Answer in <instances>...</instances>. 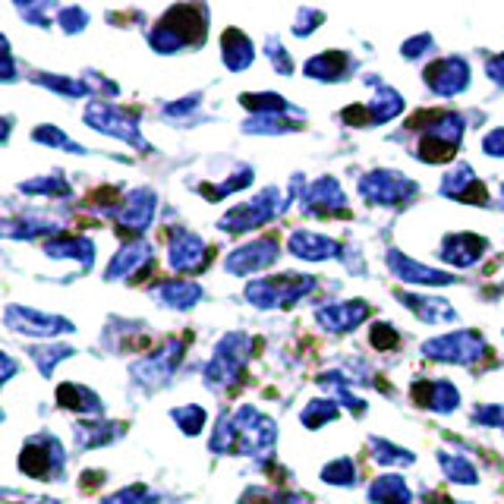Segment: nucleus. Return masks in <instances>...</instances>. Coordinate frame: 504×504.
Returning <instances> with one entry per match:
<instances>
[{
  "mask_svg": "<svg viewBox=\"0 0 504 504\" xmlns=\"http://www.w3.org/2000/svg\"><path fill=\"white\" fill-rule=\"evenodd\" d=\"M206 41V7H171L164 20L148 32V45L158 54H177Z\"/></svg>",
  "mask_w": 504,
  "mask_h": 504,
  "instance_id": "obj_1",
  "label": "nucleus"
},
{
  "mask_svg": "<svg viewBox=\"0 0 504 504\" xmlns=\"http://www.w3.org/2000/svg\"><path fill=\"white\" fill-rule=\"evenodd\" d=\"M425 123H413L423 126V139L416 146V158L425 164H445L454 158L460 146V136H464V117L460 113H419Z\"/></svg>",
  "mask_w": 504,
  "mask_h": 504,
  "instance_id": "obj_2",
  "label": "nucleus"
},
{
  "mask_svg": "<svg viewBox=\"0 0 504 504\" xmlns=\"http://www.w3.org/2000/svg\"><path fill=\"white\" fill-rule=\"evenodd\" d=\"M252 353V338L243 332H231L218 340L214 347L212 363L206 365V385L212 391H227L231 385H237L239 375H243L246 363H249Z\"/></svg>",
  "mask_w": 504,
  "mask_h": 504,
  "instance_id": "obj_3",
  "label": "nucleus"
},
{
  "mask_svg": "<svg viewBox=\"0 0 504 504\" xmlns=\"http://www.w3.org/2000/svg\"><path fill=\"white\" fill-rule=\"evenodd\" d=\"M233 435H237V454H246V458H268L278 441V423L268 419L262 410L256 407H239L231 416Z\"/></svg>",
  "mask_w": 504,
  "mask_h": 504,
  "instance_id": "obj_4",
  "label": "nucleus"
},
{
  "mask_svg": "<svg viewBox=\"0 0 504 504\" xmlns=\"http://www.w3.org/2000/svg\"><path fill=\"white\" fill-rule=\"evenodd\" d=\"M315 290V278L312 274H281V278H259L246 284V299L259 309H287L299 297Z\"/></svg>",
  "mask_w": 504,
  "mask_h": 504,
  "instance_id": "obj_5",
  "label": "nucleus"
},
{
  "mask_svg": "<svg viewBox=\"0 0 504 504\" xmlns=\"http://www.w3.org/2000/svg\"><path fill=\"white\" fill-rule=\"evenodd\" d=\"M284 193H281L278 186H268V189H262L256 199L243 202V206L231 208V212L224 214V218L218 221V227L224 233H246V231H256V227L268 224V221H274L281 212L287 208Z\"/></svg>",
  "mask_w": 504,
  "mask_h": 504,
  "instance_id": "obj_6",
  "label": "nucleus"
},
{
  "mask_svg": "<svg viewBox=\"0 0 504 504\" xmlns=\"http://www.w3.org/2000/svg\"><path fill=\"white\" fill-rule=\"evenodd\" d=\"M67 466V454L60 448V441L51 435V432H38L22 445L20 454V470L32 479H41V483H51V479H60Z\"/></svg>",
  "mask_w": 504,
  "mask_h": 504,
  "instance_id": "obj_7",
  "label": "nucleus"
},
{
  "mask_svg": "<svg viewBox=\"0 0 504 504\" xmlns=\"http://www.w3.org/2000/svg\"><path fill=\"white\" fill-rule=\"evenodd\" d=\"M359 196L372 206H404L416 196V183L391 171H372L359 180Z\"/></svg>",
  "mask_w": 504,
  "mask_h": 504,
  "instance_id": "obj_8",
  "label": "nucleus"
},
{
  "mask_svg": "<svg viewBox=\"0 0 504 504\" xmlns=\"http://www.w3.org/2000/svg\"><path fill=\"white\" fill-rule=\"evenodd\" d=\"M423 353L429 359H441V363L470 365L485 353V340H483V334H476V332H451L435 340H425Z\"/></svg>",
  "mask_w": 504,
  "mask_h": 504,
  "instance_id": "obj_9",
  "label": "nucleus"
},
{
  "mask_svg": "<svg viewBox=\"0 0 504 504\" xmlns=\"http://www.w3.org/2000/svg\"><path fill=\"white\" fill-rule=\"evenodd\" d=\"M86 123L92 126V130H98V133L113 136V139H123L136 148H148V142L142 139L136 120L120 111V107L107 105V101H92V105L86 107Z\"/></svg>",
  "mask_w": 504,
  "mask_h": 504,
  "instance_id": "obj_10",
  "label": "nucleus"
},
{
  "mask_svg": "<svg viewBox=\"0 0 504 504\" xmlns=\"http://www.w3.org/2000/svg\"><path fill=\"white\" fill-rule=\"evenodd\" d=\"M183 344H186V340L167 338L161 350H155L152 357L139 359V363L130 369V372H133V378H136V385H142V388L167 385V378L173 375V369H177L180 359H183Z\"/></svg>",
  "mask_w": 504,
  "mask_h": 504,
  "instance_id": "obj_11",
  "label": "nucleus"
},
{
  "mask_svg": "<svg viewBox=\"0 0 504 504\" xmlns=\"http://www.w3.org/2000/svg\"><path fill=\"white\" fill-rule=\"evenodd\" d=\"M4 322H7L10 332L35 334V338H57V334H73L76 332V325L70 319L45 315V312L26 309V306H7Z\"/></svg>",
  "mask_w": 504,
  "mask_h": 504,
  "instance_id": "obj_12",
  "label": "nucleus"
},
{
  "mask_svg": "<svg viewBox=\"0 0 504 504\" xmlns=\"http://www.w3.org/2000/svg\"><path fill=\"white\" fill-rule=\"evenodd\" d=\"M278 256H281L278 239H274V237H259V239H252V243L239 246V249H233L231 256L224 259V272L243 278V274L262 272V268L274 265V262H278Z\"/></svg>",
  "mask_w": 504,
  "mask_h": 504,
  "instance_id": "obj_13",
  "label": "nucleus"
},
{
  "mask_svg": "<svg viewBox=\"0 0 504 504\" xmlns=\"http://www.w3.org/2000/svg\"><path fill=\"white\" fill-rule=\"evenodd\" d=\"M425 86L441 98H454L470 86V67L464 57H441L425 67Z\"/></svg>",
  "mask_w": 504,
  "mask_h": 504,
  "instance_id": "obj_14",
  "label": "nucleus"
},
{
  "mask_svg": "<svg viewBox=\"0 0 504 504\" xmlns=\"http://www.w3.org/2000/svg\"><path fill=\"white\" fill-rule=\"evenodd\" d=\"M173 272L193 274L208 265V243L193 231H173L171 233V252H167Z\"/></svg>",
  "mask_w": 504,
  "mask_h": 504,
  "instance_id": "obj_15",
  "label": "nucleus"
},
{
  "mask_svg": "<svg viewBox=\"0 0 504 504\" xmlns=\"http://www.w3.org/2000/svg\"><path fill=\"white\" fill-rule=\"evenodd\" d=\"M111 218H117L120 227H130L133 233H142L155 218V193L146 189V186L130 189V193L113 206Z\"/></svg>",
  "mask_w": 504,
  "mask_h": 504,
  "instance_id": "obj_16",
  "label": "nucleus"
},
{
  "mask_svg": "<svg viewBox=\"0 0 504 504\" xmlns=\"http://www.w3.org/2000/svg\"><path fill=\"white\" fill-rule=\"evenodd\" d=\"M303 212L312 218H334V214H347L344 189L334 177H322L319 183L309 186V193L303 196Z\"/></svg>",
  "mask_w": 504,
  "mask_h": 504,
  "instance_id": "obj_17",
  "label": "nucleus"
},
{
  "mask_svg": "<svg viewBox=\"0 0 504 504\" xmlns=\"http://www.w3.org/2000/svg\"><path fill=\"white\" fill-rule=\"evenodd\" d=\"M365 319H369V306H365L363 299H353V303H328L315 309V322L332 334L353 332V328L363 325Z\"/></svg>",
  "mask_w": 504,
  "mask_h": 504,
  "instance_id": "obj_18",
  "label": "nucleus"
},
{
  "mask_svg": "<svg viewBox=\"0 0 504 504\" xmlns=\"http://www.w3.org/2000/svg\"><path fill=\"white\" fill-rule=\"evenodd\" d=\"M287 249L306 262H328V259H344V246L332 237H322V233L312 231H293L287 239Z\"/></svg>",
  "mask_w": 504,
  "mask_h": 504,
  "instance_id": "obj_19",
  "label": "nucleus"
},
{
  "mask_svg": "<svg viewBox=\"0 0 504 504\" xmlns=\"http://www.w3.org/2000/svg\"><path fill=\"white\" fill-rule=\"evenodd\" d=\"M410 394L419 407H429V410H435V413H454L460 404V391L451 382H445V378H435V382L419 378Z\"/></svg>",
  "mask_w": 504,
  "mask_h": 504,
  "instance_id": "obj_20",
  "label": "nucleus"
},
{
  "mask_svg": "<svg viewBox=\"0 0 504 504\" xmlns=\"http://www.w3.org/2000/svg\"><path fill=\"white\" fill-rule=\"evenodd\" d=\"M388 265H391V272L398 274L400 281H407V284H419V287H448V284L454 281L448 272H438V268L419 265V262L407 259L404 252H398V249L388 252Z\"/></svg>",
  "mask_w": 504,
  "mask_h": 504,
  "instance_id": "obj_21",
  "label": "nucleus"
},
{
  "mask_svg": "<svg viewBox=\"0 0 504 504\" xmlns=\"http://www.w3.org/2000/svg\"><path fill=\"white\" fill-rule=\"evenodd\" d=\"M152 265V246L136 239V243H126L123 249L113 256V262L107 265L105 278L107 281H120V278H133V274L146 272Z\"/></svg>",
  "mask_w": 504,
  "mask_h": 504,
  "instance_id": "obj_22",
  "label": "nucleus"
},
{
  "mask_svg": "<svg viewBox=\"0 0 504 504\" xmlns=\"http://www.w3.org/2000/svg\"><path fill=\"white\" fill-rule=\"evenodd\" d=\"M441 196H448V199H460V202H473V206H485V189L479 186V180L470 164H458L451 173H445V180H441Z\"/></svg>",
  "mask_w": 504,
  "mask_h": 504,
  "instance_id": "obj_23",
  "label": "nucleus"
},
{
  "mask_svg": "<svg viewBox=\"0 0 504 504\" xmlns=\"http://www.w3.org/2000/svg\"><path fill=\"white\" fill-rule=\"evenodd\" d=\"M483 252H485V239L476 237V233H451V237H445V243H441V259L458 268L476 265V262L483 259Z\"/></svg>",
  "mask_w": 504,
  "mask_h": 504,
  "instance_id": "obj_24",
  "label": "nucleus"
},
{
  "mask_svg": "<svg viewBox=\"0 0 504 504\" xmlns=\"http://www.w3.org/2000/svg\"><path fill=\"white\" fill-rule=\"evenodd\" d=\"M350 70H357V63H353L350 54L325 51V54H319V57H312L309 63L303 67V73L309 76V80L340 82V80H347V76H350Z\"/></svg>",
  "mask_w": 504,
  "mask_h": 504,
  "instance_id": "obj_25",
  "label": "nucleus"
},
{
  "mask_svg": "<svg viewBox=\"0 0 504 504\" xmlns=\"http://www.w3.org/2000/svg\"><path fill=\"white\" fill-rule=\"evenodd\" d=\"M152 293L158 303L171 306V309H193V306L206 297V290H202L196 281H183V278L161 281V284L152 287Z\"/></svg>",
  "mask_w": 504,
  "mask_h": 504,
  "instance_id": "obj_26",
  "label": "nucleus"
},
{
  "mask_svg": "<svg viewBox=\"0 0 504 504\" xmlns=\"http://www.w3.org/2000/svg\"><path fill=\"white\" fill-rule=\"evenodd\" d=\"M398 299L410 312H416L419 322H429V325H441V322H458V309H454L448 299L416 297V293H398Z\"/></svg>",
  "mask_w": 504,
  "mask_h": 504,
  "instance_id": "obj_27",
  "label": "nucleus"
},
{
  "mask_svg": "<svg viewBox=\"0 0 504 504\" xmlns=\"http://www.w3.org/2000/svg\"><path fill=\"white\" fill-rule=\"evenodd\" d=\"M45 252L51 259H80L82 268H88L95 262V243L88 237H70V233H63V237L47 239Z\"/></svg>",
  "mask_w": 504,
  "mask_h": 504,
  "instance_id": "obj_28",
  "label": "nucleus"
},
{
  "mask_svg": "<svg viewBox=\"0 0 504 504\" xmlns=\"http://www.w3.org/2000/svg\"><path fill=\"white\" fill-rule=\"evenodd\" d=\"M221 47H224L221 60H224V67L233 70V73L246 70L252 60H256V45H252V41L246 38L239 29H227V32L221 35Z\"/></svg>",
  "mask_w": 504,
  "mask_h": 504,
  "instance_id": "obj_29",
  "label": "nucleus"
},
{
  "mask_svg": "<svg viewBox=\"0 0 504 504\" xmlns=\"http://www.w3.org/2000/svg\"><path fill=\"white\" fill-rule=\"evenodd\" d=\"M57 404L67 407V410L86 413V416H98L105 413V404L95 391H88L86 385H76V382H67V385L57 388Z\"/></svg>",
  "mask_w": 504,
  "mask_h": 504,
  "instance_id": "obj_30",
  "label": "nucleus"
},
{
  "mask_svg": "<svg viewBox=\"0 0 504 504\" xmlns=\"http://www.w3.org/2000/svg\"><path fill=\"white\" fill-rule=\"evenodd\" d=\"M365 498H369V504H410L413 491L404 476H378L372 479Z\"/></svg>",
  "mask_w": 504,
  "mask_h": 504,
  "instance_id": "obj_31",
  "label": "nucleus"
},
{
  "mask_svg": "<svg viewBox=\"0 0 504 504\" xmlns=\"http://www.w3.org/2000/svg\"><path fill=\"white\" fill-rule=\"evenodd\" d=\"M126 432L123 423H82L73 429L76 438V448L80 451H88V448H101V445H111L117 441L120 435Z\"/></svg>",
  "mask_w": 504,
  "mask_h": 504,
  "instance_id": "obj_32",
  "label": "nucleus"
},
{
  "mask_svg": "<svg viewBox=\"0 0 504 504\" xmlns=\"http://www.w3.org/2000/svg\"><path fill=\"white\" fill-rule=\"evenodd\" d=\"M363 111H365V123L369 126L388 123V120H394L404 111V98H400V92H394V88L378 86L375 98H372L369 105H363Z\"/></svg>",
  "mask_w": 504,
  "mask_h": 504,
  "instance_id": "obj_33",
  "label": "nucleus"
},
{
  "mask_svg": "<svg viewBox=\"0 0 504 504\" xmlns=\"http://www.w3.org/2000/svg\"><path fill=\"white\" fill-rule=\"evenodd\" d=\"M243 107L252 111V117H303V111H297L293 105H287V98L281 95H243Z\"/></svg>",
  "mask_w": 504,
  "mask_h": 504,
  "instance_id": "obj_34",
  "label": "nucleus"
},
{
  "mask_svg": "<svg viewBox=\"0 0 504 504\" xmlns=\"http://www.w3.org/2000/svg\"><path fill=\"white\" fill-rule=\"evenodd\" d=\"M438 464L445 470V476L458 485H476L479 483V473L464 454H448V451H438Z\"/></svg>",
  "mask_w": 504,
  "mask_h": 504,
  "instance_id": "obj_35",
  "label": "nucleus"
},
{
  "mask_svg": "<svg viewBox=\"0 0 504 504\" xmlns=\"http://www.w3.org/2000/svg\"><path fill=\"white\" fill-rule=\"evenodd\" d=\"M29 353H32V359H35V365H38L41 375L51 378L60 359H70L76 350H73V347H67V344H47V347H32Z\"/></svg>",
  "mask_w": 504,
  "mask_h": 504,
  "instance_id": "obj_36",
  "label": "nucleus"
},
{
  "mask_svg": "<svg viewBox=\"0 0 504 504\" xmlns=\"http://www.w3.org/2000/svg\"><path fill=\"white\" fill-rule=\"evenodd\" d=\"M20 193L26 196H70V183L60 173H45L29 183H20Z\"/></svg>",
  "mask_w": 504,
  "mask_h": 504,
  "instance_id": "obj_37",
  "label": "nucleus"
},
{
  "mask_svg": "<svg viewBox=\"0 0 504 504\" xmlns=\"http://www.w3.org/2000/svg\"><path fill=\"white\" fill-rule=\"evenodd\" d=\"M171 419L183 429V435H199V432L206 429L208 413H206V407H199V404H183V407H177V410H171Z\"/></svg>",
  "mask_w": 504,
  "mask_h": 504,
  "instance_id": "obj_38",
  "label": "nucleus"
},
{
  "mask_svg": "<svg viewBox=\"0 0 504 504\" xmlns=\"http://www.w3.org/2000/svg\"><path fill=\"white\" fill-rule=\"evenodd\" d=\"M322 479H325L328 485H340V489H353V485L359 483L357 479V464H353L350 458H338L332 460V464L322 470Z\"/></svg>",
  "mask_w": 504,
  "mask_h": 504,
  "instance_id": "obj_39",
  "label": "nucleus"
},
{
  "mask_svg": "<svg viewBox=\"0 0 504 504\" xmlns=\"http://www.w3.org/2000/svg\"><path fill=\"white\" fill-rule=\"evenodd\" d=\"M369 445H372V458H375L378 464H385V466H407V464H413V454L410 451H404V448L391 445V441H385V438H372Z\"/></svg>",
  "mask_w": 504,
  "mask_h": 504,
  "instance_id": "obj_40",
  "label": "nucleus"
},
{
  "mask_svg": "<svg viewBox=\"0 0 504 504\" xmlns=\"http://www.w3.org/2000/svg\"><path fill=\"white\" fill-rule=\"evenodd\" d=\"M299 419H303L306 429H319V425H325V423H332V419H338V404H334L332 398H328V400H309Z\"/></svg>",
  "mask_w": 504,
  "mask_h": 504,
  "instance_id": "obj_41",
  "label": "nucleus"
},
{
  "mask_svg": "<svg viewBox=\"0 0 504 504\" xmlns=\"http://www.w3.org/2000/svg\"><path fill=\"white\" fill-rule=\"evenodd\" d=\"M32 139L35 142H41V146H51V148H67V152H73V155H86V148L80 146V142H73L70 139L63 130H57V126H38L32 133Z\"/></svg>",
  "mask_w": 504,
  "mask_h": 504,
  "instance_id": "obj_42",
  "label": "nucleus"
},
{
  "mask_svg": "<svg viewBox=\"0 0 504 504\" xmlns=\"http://www.w3.org/2000/svg\"><path fill=\"white\" fill-rule=\"evenodd\" d=\"M243 130L246 133H256V136H278V133H290V130H297V123L287 117H252V120H246Z\"/></svg>",
  "mask_w": 504,
  "mask_h": 504,
  "instance_id": "obj_43",
  "label": "nucleus"
},
{
  "mask_svg": "<svg viewBox=\"0 0 504 504\" xmlns=\"http://www.w3.org/2000/svg\"><path fill=\"white\" fill-rule=\"evenodd\" d=\"M35 82L45 88H51V92H60V95H70V98H82V95H88V86L82 80H67V76H35Z\"/></svg>",
  "mask_w": 504,
  "mask_h": 504,
  "instance_id": "obj_44",
  "label": "nucleus"
},
{
  "mask_svg": "<svg viewBox=\"0 0 504 504\" xmlns=\"http://www.w3.org/2000/svg\"><path fill=\"white\" fill-rule=\"evenodd\" d=\"M249 183H252V171L249 167H239L237 180H224V183H218V186H199V193H206L212 202H218V199H224V196L237 193V189H246Z\"/></svg>",
  "mask_w": 504,
  "mask_h": 504,
  "instance_id": "obj_45",
  "label": "nucleus"
},
{
  "mask_svg": "<svg viewBox=\"0 0 504 504\" xmlns=\"http://www.w3.org/2000/svg\"><path fill=\"white\" fill-rule=\"evenodd\" d=\"M155 498L158 495H155L148 485L136 483V485H130V489H120L117 495H107L105 504H152Z\"/></svg>",
  "mask_w": 504,
  "mask_h": 504,
  "instance_id": "obj_46",
  "label": "nucleus"
},
{
  "mask_svg": "<svg viewBox=\"0 0 504 504\" xmlns=\"http://www.w3.org/2000/svg\"><path fill=\"white\" fill-rule=\"evenodd\" d=\"M57 22L63 26V32H67V35H76V32H82V29H86L88 13L82 7H60L57 10Z\"/></svg>",
  "mask_w": 504,
  "mask_h": 504,
  "instance_id": "obj_47",
  "label": "nucleus"
},
{
  "mask_svg": "<svg viewBox=\"0 0 504 504\" xmlns=\"http://www.w3.org/2000/svg\"><path fill=\"white\" fill-rule=\"evenodd\" d=\"M268 60H272V67L278 70L281 76H293V60L278 38H268Z\"/></svg>",
  "mask_w": 504,
  "mask_h": 504,
  "instance_id": "obj_48",
  "label": "nucleus"
},
{
  "mask_svg": "<svg viewBox=\"0 0 504 504\" xmlns=\"http://www.w3.org/2000/svg\"><path fill=\"white\" fill-rule=\"evenodd\" d=\"M322 20H325V16H322L319 10L303 7V10H299V16H297V26H293V35L306 38V35H312V32H315V29L322 26Z\"/></svg>",
  "mask_w": 504,
  "mask_h": 504,
  "instance_id": "obj_49",
  "label": "nucleus"
},
{
  "mask_svg": "<svg viewBox=\"0 0 504 504\" xmlns=\"http://www.w3.org/2000/svg\"><path fill=\"white\" fill-rule=\"evenodd\" d=\"M473 419L479 425H501L504 429V404H485L473 410Z\"/></svg>",
  "mask_w": 504,
  "mask_h": 504,
  "instance_id": "obj_50",
  "label": "nucleus"
},
{
  "mask_svg": "<svg viewBox=\"0 0 504 504\" xmlns=\"http://www.w3.org/2000/svg\"><path fill=\"white\" fill-rule=\"evenodd\" d=\"M398 344H400V334L394 332L391 325H375V328H372V347H378V350H394Z\"/></svg>",
  "mask_w": 504,
  "mask_h": 504,
  "instance_id": "obj_51",
  "label": "nucleus"
},
{
  "mask_svg": "<svg viewBox=\"0 0 504 504\" xmlns=\"http://www.w3.org/2000/svg\"><path fill=\"white\" fill-rule=\"evenodd\" d=\"M483 152L491 155V158H504V130H491L483 139Z\"/></svg>",
  "mask_w": 504,
  "mask_h": 504,
  "instance_id": "obj_52",
  "label": "nucleus"
},
{
  "mask_svg": "<svg viewBox=\"0 0 504 504\" xmlns=\"http://www.w3.org/2000/svg\"><path fill=\"white\" fill-rule=\"evenodd\" d=\"M16 10H20V13L26 16V20H32L35 26H51V22L45 20L47 10H54L51 4H26V7H16Z\"/></svg>",
  "mask_w": 504,
  "mask_h": 504,
  "instance_id": "obj_53",
  "label": "nucleus"
},
{
  "mask_svg": "<svg viewBox=\"0 0 504 504\" xmlns=\"http://www.w3.org/2000/svg\"><path fill=\"white\" fill-rule=\"evenodd\" d=\"M425 47H432V35H416V38L404 41V57L416 60V57H419V54H423V51H425Z\"/></svg>",
  "mask_w": 504,
  "mask_h": 504,
  "instance_id": "obj_54",
  "label": "nucleus"
},
{
  "mask_svg": "<svg viewBox=\"0 0 504 504\" xmlns=\"http://www.w3.org/2000/svg\"><path fill=\"white\" fill-rule=\"evenodd\" d=\"M485 73H489L498 86H504V54H498V57H491L489 63H485Z\"/></svg>",
  "mask_w": 504,
  "mask_h": 504,
  "instance_id": "obj_55",
  "label": "nucleus"
},
{
  "mask_svg": "<svg viewBox=\"0 0 504 504\" xmlns=\"http://www.w3.org/2000/svg\"><path fill=\"white\" fill-rule=\"evenodd\" d=\"M0 359H4V382H10V378H13V372H16L13 357H10V353H0Z\"/></svg>",
  "mask_w": 504,
  "mask_h": 504,
  "instance_id": "obj_56",
  "label": "nucleus"
},
{
  "mask_svg": "<svg viewBox=\"0 0 504 504\" xmlns=\"http://www.w3.org/2000/svg\"><path fill=\"white\" fill-rule=\"evenodd\" d=\"M29 504H60V501H47V498H32Z\"/></svg>",
  "mask_w": 504,
  "mask_h": 504,
  "instance_id": "obj_57",
  "label": "nucleus"
},
{
  "mask_svg": "<svg viewBox=\"0 0 504 504\" xmlns=\"http://www.w3.org/2000/svg\"><path fill=\"white\" fill-rule=\"evenodd\" d=\"M438 504H470V501H448V498H438Z\"/></svg>",
  "mask_w": 504,
  "mask_h": 504,
  "instance_id": "obj_58",
  "label": "nucleus"
},
{
  "mask_svg": "<svg viewBox=\"0 0 504 504\" xmlns=\"http://www.w3.org/2000/svg\"><path fill=\"white\" fill-rule=\"evenodd\" d=\"M501 208H504V183H501Z\"/></svg>",
  "mask_w": 504,
  "mask_h": 504,
  "instance_id": "obj_59",
  "label": "nucleus"
}]
</instances>
